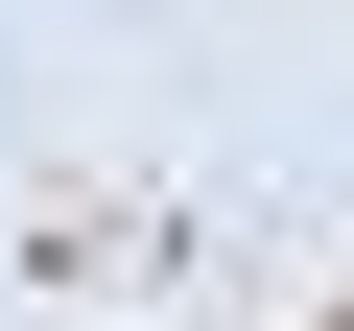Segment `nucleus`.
Returning a JSON list of instances; mask_svg holds the SVG:
<instances>
[{
    "mask_svg": "<svg viewBox=\"0 0 354 331\" xmlns=\"http://www.w3.org/2000/svg\"><path fill=\"white\" fill-rule=\"evenodd\" d=\"M330 331H354V307H330Z\"/></svg>",
    "mask_w": 354,
    "mask_h": 331,
    "instance_id": "nucleus-1",
    "label": "nucleus"
}]
</instances>
